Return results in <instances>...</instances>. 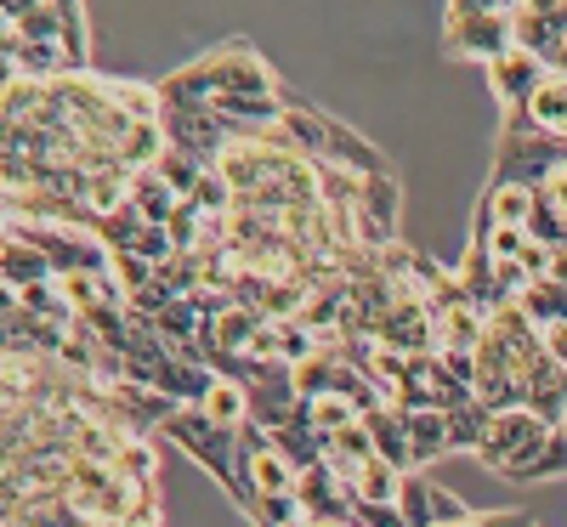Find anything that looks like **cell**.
<instances>
[{"mask_svg":"<svg viewBox=\"0 0 567 527\" xmlns=\"http://www.w3.org/2000/svg\"><path fill=\"white\" fill-rule=\"evenodd\" d=\"M284 527H312V516H307V510H301V516H296V521H284Z\"/></svg>","mask_w":567,"mask_h":527,"instance_id":"cell-12","label":"cell"},{"mask_svg":"<svg viewBox=\"0 0 567 527\" xmlns=\"http://www.w3.org/2000/svg\"><path fill=\"white\" fill-rule=\"evenodd\" d=\"M369 425V437H374V454H381L386 465H398L403 476H414V454H409V420L398 403H381V409H369L363 414Z\"/></svg>","mask_w":567,"mask_h":527,"instance_id":"cell-9","label":"cell"},{"mask_svg":"<svg viewBox=\"0 0 567 527\" xmlns=\"http://www.w3.org/2000/svg\"><path fill=\"white\" fill-rule=\"evenodd\" d=\"M312 527H358V521H318V516H312Z\"/></svg>","mask_w":567,"mask_h":527,"instance_id":"cell-13","label":"cell"},{"mask_svg":"<svg viewBox=\"0 0 567 527\" xmlns=\"http://www.w3.org/2000/svg\"><path fill=\"white\" fill-rule=\"evenodd\" d=\"M545 74H550V63L534 58V52H523V45H511L505 58H494V63H488V85H494L499 114H505V120H511V114H523V103L539 91Z\"/></svg>","mask_w":567,"mask_h":527,"instance_id":"cell-5","label":"cell"},{"mask_svg":"<svg viewBox=\"0 0 567 527\" xmlns=\"http://www.w3.org/2000/svg\"><path fill=\"white\" fill-rule=\"evenodd\" d=\"M210 425H221V431H245L250 420H256V403H250V392L239 386V380H227V374H216L210 380V392L194 403Z\"/></svg>","mask_w":567,"mask_h":527,"instance_id":"cell-10","label":"cell"},{"mask_svg":"<svg viewBox=\"0 0 567 527\" xmlns=\"http://www.w3.org/2000/svg\"><path fill=\"white\" fill-rule=\"evenodd\" d=\"M534 187H539V199H545V205H550V210L567 221V154H561V159H556V165H550V170L534 182Z\"/></svg>","mask_w":567,"mask_h":527,"instance_id":"cell-11","label":"cell"},{"mask_svg":"<svg viewBox=\"0 0 567 527\" xmlns=\"http://www.w3.org/2000/svg\"><path fill=\"white\" fill-rule=\"evenodd\" d=\"M511 131H528V136H539V142H556V148H567V74H545L539 80V91L523 103V114H511L505 120Z\"/></svg>","mask_w":567,"mask_h":527,"instance_id":"cell-6","label":"cell"},{"mask_svg":"<svg viewBox=\"0 0 567 527\" xmlns=\"http://www.w3.org/2000/svg\"><path fill=\"white\" fill-rule=\"evenodd\" d=\"M159 103L205 108V114H221L233 125L267 136L284 125V80L267 69V58L250 40H227L216 52L194 58L187 69H176L171 80H159Z\"/></svg>","mask_w":567,"mask_h":527,"instance_id":"cell-1","label":"cell"},{"mask_svg":"<svg viewBox=\"0 0 567 527\" xmlns=\"http://www.w3.org/2000/svg\"><path fill=\"white\" fill-rule=\"evenodd\" d=\"M539 187L534 182H516V176H494L488 187H483V199H477V216H488L494 227H534V216H539Z\"/></svg>","mask_w":567,"mask_h":527,"instance_id":"cell-8","label":"cell"},{"mask_svg":"<svg viewBox=\"0 0 567 527\" xmlns=\"http://www.w3.org/2000/svg\"><path fill=\"white\" fill-rule=\"evenodd\" d=\"M516 45L511 34V7H488V0H454L443 12V52L465 63H494Z\"/></svg>","mask_w":567,"mask_h":527,"instance_id":"cell-4","label":"cell"},{"mask_svg":"<svg viewBox=\"0 0 567 527\" xmlns=\"http://www.w3.org/2000/svg\"><path fill=\"white\" fill-rule=\"evenodd\" d=\"M398 510H403V521L409 527H454V521H471L477 510H471L465 499H454L449 488H437L432 476H403V499H398Z\"/></svg>","mask_w":567,"mask_h":527,"instance_id":"cell-7","label":"cell"},{"mask_svg":"<svg viewBox=\"0 0 567 527\" xmlns=\"http://www.w3.org/2000/svg\"><path fill=\"white\" fill-rule=\"evenodd\" d=\"M0 58L7 74L23 80H74L91 69L85 7L52 0V7H7L0 12Z\"/></svg>","mask_w":567,"mask_h":527,"instance_id":"cell-2","label":"cell"},{"mask_svg":"<svg viewBox=\"0 0 567 527\" xmlns=\"http://www.w3.org/2000/svg\"><path fill=\"white\" fill-rule=\"evenodd\" d=\"M561 437H567V420H561Z\"/></svg>","mask_w":567,"mask_h":527,"instance_id":"cell-14","label":"cell"},{"mask_svg":"<svg viewBox=\"0 0 567 527\" xmlns=\"http://www.w3.org/2000/svg\"><path fill=\"white\" fill-rule=\"evenodd\" d=\"M471 454H477L488 471H499L505 483H534V476H561L567 471L561 425H550L534 409H499V414H488V425H483V437H477Z\"/></svg>","mask_w":567,"mask_h":527,"instance_id":"cell-3","label":"cell"}]
</instances>
